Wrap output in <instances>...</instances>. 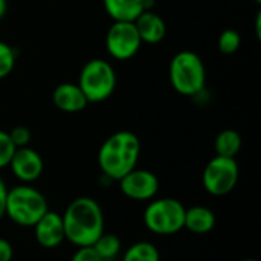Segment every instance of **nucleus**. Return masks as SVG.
<instances>
[{"instance_id":"412c9836","label":"nucleus","mask_w":261,"mask_h":261,"mask_svg":"<svg viewBox=\"0 0 261 261\" xmlns=\"http://www.w3.org/2000/svg\"><path fill=\"white\" fill-rule=\"evenodd\" d=\"M14 151H15V147L9 138V133L5 130H0V170L9 165V161Z\"/></svg>"},{"instance_id":"cd10ccee","label":"nucleus","mask_w":261,"mask_h":261,"mask_svg":"<svg viewBox=\"0 0 261 261\" xmlns=\"http://www.w3.org/2000/svg\"><path fill=\"white\" fill-rule=\"evenodd\" d=\"M242 261H258V260H255V258H246V260H242Z\"/></svg>"},{"instance_id":"5701e85b","label":"nucleus","mask_w":261,"mask_h":261,"mask_svg":"<svg viewBox=\"0 0 261 261\" xmlns=\"http://www.w3.org/2000/svg\"><path fill=\"white\" fill-rule=\"evenodd\" d=\"M70 261H102L99 255L95 252L92 246H84V248H76V252L72 255Z\"/></svg>"},{"instance_id":"20e7f679","label":"nucleus","mask_w":261,"mask_h":261,"mask_svg":"<svg viewBox=\"0 0 261 261\" xmlns=\"http://www.w3.org/2000/svg\"><path fill=\"white\" fill-rule=\"evenodd\" d=\"M171 87L184 96H199L206 86V67L202 57L193 50H179L170 61Z\"/></svg>"},{"instance_id":"393cba45","label":"nucleus","mask_w":261,"mask_h":261,"mask_svg":"<svg viewBox=\"0 0 261 261\" xmlns=\"http://www.w3.org/2000/svg\"><path fill=\"white\" fill-rule=\"evenodd\" d=\"M6 194H8V187L0 177V220L5 217V203H6Z\"/></svg>"},{"instance_id":"f03ea898","label":"nucleus","mask_w":261,"mask_h":261,"mask_svg":"<svg viewBox=\"0 0 261 261\" xmlns=\"http://www.w3.org/2000/svg\"><path fill=\"white\" fill-rule=\"evenodd\" d=\"M141 158V141L128 130L110 135L98 151V167L109 180H119L138 167Z\"/></svg>"},{"instance_id":"6ab92c4d","label":"nucleus","mask_w":261,"mask_h":261,"mask_svg":"<svg viewBox=\"0 0 261 261\" xmlns=\"http://www.w3.org/2000/svg\"><path fill=\"white\" fill-rule=\"evenodd\" d=\"M242 46V37L240 32L236 29H225L222 31V34L219 35L217 40V47L220 50V54L223 55H232L236 54Z\"/></svg>"},{"instance_id":"9b49d317","label":"nucleus","mask_w":261,"mask_h":261,"mask_svg":"<svg viewBox=\"0 0 261 261\" xmlns=\"http://www.w3.org/2000/svg\"><path fill=\"white\" fill-rule=\"evenodd\" d=\"M32 228L35 242L44 249H55L66 240L63 217L58 213L47 211Z\"/></svg>"},{"instance_id":"1a4fd4ad","label":"nucleus","mask_w":261,"mask_h":261,"mask_svg":"<svg viewBox=\"0 0 261 261\" xmlns=\"http://www.w3.org/2000/svg\"><path fill=\"white\" fill-rule=\"evenodd\" d=\"M121 193L136 202H148L156 197L159 191V179L158 176L144 168H133L124 177L118 180Z\"/></svg>"},{"instance_id":"c85d7f7f","label":"nucleus","mask_w":261,"mask_h":261,"mask_svg":"<svg viewBox=\"0 0 261 261\" xmlns=\"http://www.w3.org/2000/svg\"><path fill=\"white\" fill-rule=\"evenodd\" d=\"M254 2H255L257 5H260V3H261V0H254Z\"/></svg>"},{"instance_id":"7ed1b4c3","label":"nucleus","mask_w":261,"mask_h":261,"mask_svg":"<svg viewBox=\"0 0 261 261\" xmlns=\"http://www.w3.org/2000/svg\"><path fill=\"white\" fill-rule=\"evenodd\" d=\"M49 211L47 200L41 191L31 184L8 188L5 216L18 226L32 228Z\"/></svg>"},{"instance_id":"6e6552de","label":"nucleus","mask_w":261,"mask_h":261,"mask_svg":"<svg viewBox=\"0 0 261 261\" xmlns=\"http://www.w3.org/2000/svg\"><path fill=\"white\" fill-rule=\"evenodd\" d=\"M141 46L142 41L133 21H113L106 34V49L118 61L133 58Z\"/></svg>"},{"instance_id":"4be33fe9","label":"nucleus","mask_w":261,"mask_h":261,"mask_svg":"<svg viewBox=\"0 0 261 261\" xmlns=\"http://www.w3.org/2000/svg\"><path fill=\"white\" fill-rule=\"evenodd\" d=\"M9 133V138L14 144L15 148H21V147H28L31 144V139H32V133L28 127L24 125H17L14 127Z\"/></svg>"},{"instance_id":"dca6fc26","label":"nucleus","mask_w":261,"mask_h":261,"mask_svg":"<svg viewBox=\"0 0 261 261\" xmlns=\"http://www.w3.org/2000/svg\"><path fill=\"white\" fill-rule=\"evenodd\" d=\"M243 145L242 136L237 130L232 128H225L222 130L216 141H214V150L216 156H223V158H237Z\"/></svg>"},{"instance_id":"bb28decb","label":"nucleus","mask_w":261,"mask_h":261,"mask_svg":"<svg viewBox=\"0 0 261 261\" xmlns=\"http://www.w3.org/2000/svg\"><path fill=\"white\" fill-rule=\"evenodd\" d=\"M8 11V0H0V20L6 15Z\"/></svg>"},{"instance_id":"a211bd4d","label":"nucleus","mask_w":261,"mask_h":261,"mask_svg":"<svg viewBox=\"0 0 261 261\" xmlns=\"http://www.w3.org/2000/svg\"><path fill=\"white\" fill-rule=\"evenodd\" d=\"M122 261H161V254L153 243L138 242L124 252Z\"/></svg>"},{"instance_id":"2eb2a0df","label":"nucleus","mask_w":261,"mask_h":261,"mask_svg":"<svg viewBox=\"0 0 261 261\" xmlns=\"http://www.w3.org/2000/svg\"><path fill=\"white\" fill-rule=\"evenodd\" d=\"M217 219L213 210L196 205L185 210V220H184V229H188L193 234L203 236L211 232L216 228Z\"/></svg>"},{"instance_id":"9d476101","label":"nucleus","mask_w":261,"mask_h":261,"mask_svg":"<svg viewBox=\"0 0 261 261\" xmlns=\"http://www.w3.org/2000/svg\"><path fill=\"white\" fill-rule=\"evenodd\" d=\"M8 167L12 176L21 184H32L41 177L44 170V161L37 150L28 145L15 148Z\"/></svg>"},{"instance_id":"f257e3e1","label":"nucleus","mask_w":261,"mask_h":261,"mask_svg":"<svg viewBox=\"0 0 261 261\" xmlns=\"http://www.w3.org/2000/svg\"><path fill=\"white\" fill-rule=\"evenodd\" d=\"M61 217L64 239L76 248L92 246L104 234V213L93 197L73 199Z\"/></svg>"},{"instance_id":"f8f14e48","label":"nucleus","mask_w":261,"mask_h":261,"mask_svg":"<svg viewBox=\"0 0 261 261\" xmlns=\"http://www.w3.org/2000/svg\"><path fill=\"white\" fill-rule=\"evenodd\" d=\"M54 106L64 113H78L87 107V99L76 83H61L52 92Z\"/></svg>"},{"instance_id":"b1692460","label":"nucleus","mask_w":261,"mask_h":261,"mask_svg":"<svg viewBox=\"0 0 261 261\" xmlns=\"http://www.w3.org/2000/svg\"><path fill=\"white\" fill-rule=\"evenodd\" d=\"M12 257H14V248L12 245L0 237V261H12Z\"/></svg>"},{"instance_id":"39448f33","label":"nucleus","mask_w":261,"mask_h":261,"mask_svg":"<svg viewBox=\"0 0 261 261\" xmlns=\"http://www.w3.org/2000/svg\"><path fill=\"white\" fill-rule=\"evenodd\" d=\"M76 84L83 90L89 104L102 102L109 99L116 90V70L109 61L102 58L89 60L83 66Z\"/></svg>"},{"instance_id":"a878e982","label":"nucleus","mask_w":261,"mask_h":261,"mask_svg":"<svg viewBox=\"0 0 261 261\" xmlns=\"http://www.w3.org/2000/svg\"><path fill=\"white\" fill-rule=\"evenodd\" d=\"M255 35L257 38H261V12H257V17H255Z\"/></svg>"},{"instance_id":"423d86ee","label":"nucleus","mask_w":261,"mask_h":261,"mask_svg":"<svg viewBox=\"0 0 261 261\" xmlns=\"http://www.w3.org/2000/svg\"><path fill=\"white\" fill-rule=\"evenodd\" d=\"M185 206L173 197L151 199L144 211L145 228L156 236H173L184 229Z\"/></svg>"},{"instance_id":"f3484780","label":"nucleus","mask_w":261,"mask_h":261,"mask_svg":"<svg viewBox=\"0 0 261 261\" xmlns=\"http://www.w3.org/2000/svg\"><path fill=\"white\" fill-rule=\"evenodd\" d=\"M92 248L95 249V252L99 255L101 260L112 261L119 255V252H121V249H122V243H121V240H119L118 236L104 232V234L92 245Z\"/></svg>"},{"instance_id":"0eeeda50","label":"nucleus","mask_w":261,"mask_h":261,"mask_svg":"<svg viewBox=\"0 0 261 261\" xmlns=\"http://www.w3.org/2000/svg\"><path fill=\"white\" fill-rule=\"evenodd\" d=\"M240 167L234 158L214 156L205 167L202 184L208 194L223 197L234 191L239 184Z\"/></svg>"},{"instance_id":"ddd939ff","label":"nucleus","mask_w":261,"mask_h":261,"mask_svg":"<svg viewBox=\"0 0 261 261\" xmlns=\"http://www.w3.org/2000/svg\"><path fill=\"white\" fill-rule=\"evenodd\" d=\"M102 6L113 21H135L144 11L153 9L154 0H102Z\"/></svg>"},{"instance_id":"4468645a","label":"nucleus","mask_w":261,"mask_h":261,"mask_svg":"<svg viewBox=\"0 0 261 261\" xmlns=\"http://www.w3.org/2000/svg\"><path fill=\"white\" fill-rule=\"evenodd\" d=\"M133 23L138 29V34H139L142 43L158 44L167 35L165 20L158 12H154L153 9L144 11Z\"/></svg>"},{"instance_id":"aec40b11","label":"nucleus","mask_w":261,"mask_h":261,"mask_svg":"<svg viewBox=\"0 0 261 261\" xmlns=\"http://www.w3.org/2000/svg\"><path fill=\"white\" fill-rule=\"evenodd\" d=\"M15 64H17V50L6 41L0 40V80L11 75Z\"/></svg>"}]
</instances>
